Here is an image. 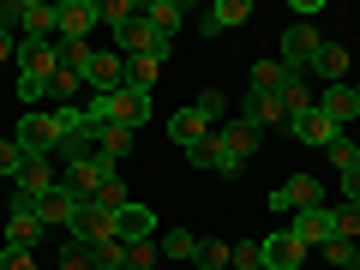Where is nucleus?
I'll return each instance as SVG.
<instances>
[{"label":"nucleus","mask_w":360,"mask_h":270,"mask_svg":"<svg viewBox=\"0 0 360 270\" xmlns=\"http://www.w3.org/2000/svg\"><path fill=\"white\" fill-rule=\"evenodd\" d=\"M60 139H66L60 115H42V108L18 115V127H13V144H18L25 156H49V150H60Z\"/></svg>","instance_id":"nucleus-2"},{"label":"nucleus","mask_w":360,"mask_h":270,"mask_svg":"<svg viewBox=\"0 0 360 270\" xmlns=\"http://www.w3.org/2000/svg\"><path fill=\"white\" fill-rule=\"evenodd\" d=\"M150 264H162V246L156 240H132L127 246V270H150Z\"/></svg>","instance_id":"nucleus-34"},{"label":"nucleus","mask_w":360,"mask_h":270,"mask_svg":"<svg viewBox=\"0 0 360 270\" xmlns=\"http://www.w3.org/2000/svg\"><path fill=\"white\" fill-rule=\"evenodd\" d=\"M312 108H319V96H312V78H307V72H288V84H283V115L300 120V115H312Z\"/></svg>","instance_id":"nucleus-22"},{"label":"nucleus","mask_w":360,"mask_h":270,"mask_svg":"<svg viewBox=\"0 0 360 270\" xmlns=\"http://www.w3.org/2000/svg\"><path fill=\"white\" fill-rule=\"evenodd\" d=\"M90 205H96V210H115V217H120V210L132 205V193H127V186H120V174H115V180H108V186H103V193L90 198Z\"/></svg>","instance_id":"nucleus-33"},{"label":"nucleus","mask_w":360,"mask_h":270,"mask_svg":"<svg viewBox=\"0 0 360 270\" xmlns=\"http://www.w3.org/2000/svg\"><path fill=\"white\" fill-rule=\"evenodd\" d=\"M258 258H264V270H300L307 264V246H300L288 229H276V234L258 240Z\"/></svg>","instance_id":"nucleus-8"},{"label":"nucleus","mask_w":360,"mask_h":270,"mask_svg":"<svg viewBox=\"0 0 360 270\" xmlns=\"http://www.w3.org/2000/svg\"><path fill=\"white\" fill-rule=\"evenodd\" d=\"M198 270H229V246L222 240H198V258H193Z\"/></svg>","instance_id":"nucleus-36"},{"label":"nucleus","mask_w":360,"mask_h":270,"mask_svg":"<svg viewBox=\"0 0 360 270\" xmlns=\"http://www.w3.org/2000/svg\"><path fill=\"white\" fill-rule=\"evenodd\" d=\"M42 217H37V198H25V193H13V205H6V246H30L37 252V240H42Z\"/></svg>","instance_id":"nucleus-5"},{"label":"nucleus","mask_w":360,"mask_h":270,"mask_svg":"<svg viewBox=\"0 0 360 270\" xmlns=\"http://www.w3.org/2000/svg\"><path fill=\"white\" fill-rule=\"evenodd\" d=\"M283 84H288V66H283V60H258L246 90H252V96H283Z\"/></svg>","instance_id":"nucleus-24"},{"label":"nucleus","mask_w":360,"mask_h":270,"mask_svg":"<svg viewBox=\"0 0 360 270\" xmlns=\"http://www.w3.org/2000/svg\"><path fill=\"white\" fill-rule=\"evenodd\" d=\"M54 42H60V37H54ZM90 60H96V49H90V42H60V66H66V72L84 78V72H90Z\"/></svg>","instance_id":"nucleus-28"},{"label":"nucleus","mask_w":360,"mask_h":270,"mask_svg":"<svg viewBox=\"0 0 360 270\" xmlns=\"http://www.w3.org/2000/svg\"><path fill=\"white\" fill-rule=\"evenodd\" d=\"M108 180H115V156H84V162H72V168H66V180H60V186L78 198V205H90V198L103 193Z\"/></svg>","instance_id":"nucleus-3"},{"label":"nucleus","mask_w":360,"mask_h":270,"mask_svg":"<svg viewBox=\"0 0 360 270\" xmlns=\"http://www.w3.org/2000/svg\"><path fill=\"white\" fill-rule=\"evenodd\" d=\"M307 78H324V84H348V49H342V42H319V54L307 60Z\"/></svg>","instance_id":"nucleus-12"},{"label":"nucleus","mask_w":360,"mask_h":270,"mask_svg":"<svg viewBox=\"0 0 360 270\" xmlns=\"http://www.w3.org/2000/svg\"><path fill=\"white\" fill-rule=\"evenodd\" d=\"M288 132H295L300 144H319V150H330V144L342 139V127H336L330 115H319V108H312V115H300V120H288Z\"/></svg>","instance_id":"nucleus-13"},{"label":"nucleus","mask_w":360,"mask_h":270,"mask_svg":"<svg viewBox=\"0 0 360 270\" xmlns=\"http://www.w3.org/2000/svg\"><path fill=\"white\" fill-rule=\"evenodd\" d=\"M115 42H120V60H139V54H156V60H168V42H174V37L150 30V25H144V13H139L127 30H115Z\"/></svg>","instance_id":"nucleus-6"},{"label":"nucleus","mask_w":360,"mask_h":270,"mask_svg":"<svg viewBox=\"0 0 360 270\" xmlns=\"http://www.w3.org/2000/svg\"><path fill=\"white\" fill-rule=\"evenodd\" d=\"M324 156H330V168H336V174H354V168H360V144L348 139V132H342V139H336Z\"/></svg>","instance_id":"nucleus-29"},{"label":"nucleus","mask_w":360,"mask_h":270,"mask_svg":"<svg viewBox=\"0 0 360 270\" xmlns=\"http://www.w3.org/2000/svg\"><path fill=\"white\" fill-rule=\"evenodd\" d=\"M319 42H324L319 30H312L307 18H295V25L283 30V54H276V60H283L288 72H307V60H312V54H319Z\"/></svg>","instance_id":"nucleus-7"},{"label":"nucleus","mask_w":360,"mask_h":270,"mask_svg":"<svg viewBox=\"0 0 360 270\" xmlns=\"http://www.w3.org/2000/svg\"><path fill=\"white\" fill-rule=\"evenodd\" d=\"M319 252H324V264H336V270H360V246L354 240H324Z\"/></svg>","instance_id":"nucleus-31"},{"label":"nucleus","mask_w":360,"mask_h":270,"mask_svg":"<svg viewBox=\"0 0 360 270\" xmlns=\"http://www.w3.org/2000/svg\"><path fill=\"white\" fill-rule=\"evenodd\" d=\"M49 96H54L60 108H72V96H78V72H66V66H60V72L49 78Z\"/></svg>","instance_id":"nucleus-35"},{"label":"nucleus","mask_w":360,"mask_h":270,"mask_svg":"<svg viewBox=\"0 0 360 270\" xmlns=\"http://www.w3.org/2000/svg\"><path fill=\"white\" fill-rule=\"evenodd\" d=\"M90 264H96V270H127V246H120V240L90 246Z\"/></svg>","instance_id":"nucleus-32"},{"label":"nucleus","mask_w":360,"mask_h":270,"mask_svg":"<svg viewBox=\"0 0 360 270\" xmlns=\"http://www.w3.org/2000/svg\"><path fill=\"white\" fill-rule=\"evenodd\" d=\"M193 108H198V115H205V120H217L222 108H229V96H222V90H205V96H198Z\"/></svg>","instance_id":"nucleus-44"},{"label":"nucleus","mask_w":360,"mask_h":270,"mask_svg":"<svg viewBox=\"0 0 360 270\" xmlns=\"http://www.w3.org/2000/svg\"><path fill=\"white\" fill-rule=\"evenodd\" d=\"M180 156H186V162H193V168H217V144H210V139L186 144V150H180Z\"/></svg>","instance_id":"nucleus-42"},{"label":"nucleus","mask_w":360,"mask_h":270,"mask_svg":"<svg viewBox=\"0 0 360 270\" xmlns=\"http://www.w3.org/2000/svg\"><path fill=\"white\" fill-rule=\"evenodd\" d=\"M18 168H25V150H18V144H13V139H0V174L13 180V174H18Z\"/></svg>","instance_id":"nucleus-43"},{"label":"nucleus","mask_w":360,"mask_h":270,"mask_svg":"<svg viewBox=\"0 0 360 270\" xmlns=\"http://www.w3.org/2000/svg\"><path fill=\"white\" fill-rule=\"evenodd\" d=\"M330 222H336V240H354V246H360V210H354V205L330 210Z\"/></svg>","instance_id":"nucleus-37"},{"label":"nucleus","mask_w":360,"mask_h":270,"mask_svg":"<svg viewBox=\"0 0 360 270\" xmlns=\"http://www.w3.org/2000/svg\"><path fill=\"white\" fill-rule=\"evenodd\" d=\"M288 234H295V240H300V246L312 252V246L336 240V222H330V210H300V217L288 222Z\"/></svg>","instance_id":"nucleus-14"},{"label":"nucleus","mask_w":360,"mask_h":270,"mask_svg":"<svg viewBox=\"0 0 360 270\" xmlns=\"http://www.w3.org/2000/svg\"><path fill=\"white\" fill-rule=\"evenodd\" d=\"M127 150H132V127H103V132H96V156L127 162Z\"/></svg>","instance_id":"nucleus-26"},{"label":"nucleus","mask_w":360,"mask_h":270,"mask_svg":"<svg viewBox=\"0 0 360 270\" xmlns=\"http://www.w3.org/2000/svg\"><path fill=\"white\" fill-rule=\"evenodd\" d=\"M13 180H18V193H25V198H42V193H54V186H60L49 156H25V168H18Z\"/></svg>","instance_id":"nucleus-16"},{"label":"nucleus","mask_w":360,"mask_h":270,"mask_svg":"<svg viewBox=\"0 0 360 270\" xmlns=\"http://www.w3.org/2000/svg\"><path fill=\"white\" fill-rule=\"evenodd\" d=\"M229 270H264V258H258V240L229 246Z\"/></svg>","instance_id":"nucleus-38"},{"label":"nucleus","mask_w":360,"mask_h":270,"mask_svg":"<svg viewBox=\"0 0 360 270\" xmlns=\"http://www.w3.org/2000/svg\"><path fill=\"white\" fill-rule=\"evenodd\" d=\"M283 193H288V205H295V217H300V210H324V186H319L312 174L283 180Z\"/></svg>","instance_id":"nucleus-23"},{"label":"nucleus","mask_w":360,"mask_h":270,"mask_svg":"<svg viewBox=\"0 0 360 270\" xmlns=\"http://www.w3.org/2000/svg\"><path fill=\"white\" fill-rule=\"evenodd\" d=\"M319 115H330L336 127L360 120V96H354V84H324V96H319Z\"/></svg>","instance_id":"nucleus-17"},{"label":"nucleus","mask_w":360,"mask_h":270,"mask_svg":"<svg viewBox=\"0 0 360 270\" xmlns=\"http://www.w3.org/2000/svg\"><path fill=\"white\" fill-rule=\"evenodd\" d=\"M54 270H96V264H90V246L66 240V252H60V264H54Z\"/></svg>","instance_id":"nucleus-41"},{"label":"nucleus","mask_w":360,"mask_h":270,"mask_svg":"<svg viewBox=\"0 0 360 270\" xmlns=\"http://www.w3.org/2000/svg\"><path fill=\"white\" fill-rule=\"evenodd\" d=\"M0 60H18V37L13 30H0Z\"/></svg>","instance_id":"nucleus-46"},{"label":"nucleus","mask_w":360,"mask_h":270,"mask_svg":"<svg viewBox=\"0 0 360 270\" xmlns=\"http://www.w3.org/2000/svg\"><path fill=\"white\" fill-rule=\"evenodd\" d=\"M60 72V42H18V103L37 108L49 96V78Z\"/></svg>","instance_id":"nucleus-1"},{"label":"nucleus","mask_w":360,"mask_h":270,"mask_svg":"<svg viewBox=\"0 0 360 270\" xmlns=\"http://www.w3.org/2000/svg\"><path fill=\"white\" fill-rule=\"evenodd\" d=\"M240 120H252L258 132H264V127H288V115H283V96H252V90H246Z\"/></svg>","instance_id":"nucleus-20"},{"label":"nucleus","mask_w":360,"mask_h":270,"mask_svg":"<svg viewBox=\"0 0 360 270\" xmlns=\"http://www.w3.org/2000/svg\"><path fill=\"white\" fill-rule=\"evenodd\" d=\"M96 18H103V0H60V30H54V37L60 42H84Z\"/></svg>","instance_id":"nucleus-9"},{"label":"nucleus","mask_w":360,"mask_h":270,"mask_svg":"<svg viewBox=\"0 0 360 270\" xmlns=\"http://www.w3.org/2000/svg\"><path fill=\"white\" fill-rule=\"evenodd\" d=\"M354 96H360V84H354Z\"/></svg>","instance_id":"nucleus-47"},{"label":"nucleus","mask_w":360,"mask_h":270,"mask_svg":"<svg viewBox=\"0 0 360 270\" xmlns=\"http://www.w3.org/2000/svg\"><path fill=\"white\" fill-rule=\"evenodd\" d=\"M115 240H120V246H132V240H156V210L127 205V210H120V229H115Z\"/></svg>","instance_id":"nucleus-19"},{"label":"nucleus","mask_w":360,"mask_h":270,"mask_svg":"<svg viewBox=\"0 0 360 270\" xmlns=\"http://www.w3.org/2000/svg\"><path fill=\"white\" fill-rule=\"evenodd\" d=\"M246 18H252V0H217V6H210L205 13V37H222V30H234V25H246Z\"/></svg>","instance_id":"nucleus-18"},{"label":"nucleus","mask_w":360,"mask_h":270,"mask_svg":"<svg viewBox=\"0 0 360 270\" xmlns=\"http://www.w3.org/2000/svg\"><path fill=\"white\" fill-rule=\"evenodd\" d=\"M84 78L96 84V96H115V90H127V60H120V49H115V54H96Z\"/></svg>","instance_id":"nucleus-15"},{"label":"nucleus","mask_w":360,"mask_h":270,"mask_svg":"<svg viewBox=\"0 0 360 270\" xmlns=\"http://www.w3.org/2000/svg\"><path fill=\"white\" fill-rule=\"evenodd\" d=\"M168 139H174L180 150H186V144H198V139H210V120L198 115V108H174V115H168Z\"/></svg>","instance_id":"nucleus-21"},{"label":"nucleus","mask_w":360,"mask_h":270,"mask_svg":"<svg viewBox=\"0 0 360 270\" xmlns=\"http://www.w3.org/2000/svg\"><path fill=\"white\" fill-rule=\"evenodd\" d=\"M115 229H120V217H115V210H96V205H84V210H78V222H72L66 234H72L78 246H103V240H115Z\"/></svg>","instance_id":"nucleus-10"},{"label":"nucleus","mask_w":360,"mask_h":270,"mask_svg":"<svg viewBox=\"0 0 360 270\" xmlns=\"http://www.w3.org/2000/svg\"><path fill=\"white\" fill-rule=\"evenodd\" d=\"M342 205L360 210V168H354V174H342Z\"/></svg>","instance_id":"nucleus-45"},{"label":"nucleus","mask_w":360,"mask_h":270,"mask_svg":"<svg viewBox=\"0 0 360 270\" xmlns=\"http://www.w3.org/2000/svg\"><path fill=\"white\" fill-rule=\"evenodd\" d=\"M180 18H186V6H180V0H150V6H144V25L162 30V37H174Z\"/></svg>","instance_id":"nucleus-25"},{"label":"nucleus","mask_w":360,"mask_h":270,"mask_svg":"<svg viewBox=\"0 0 360 270\" xmlns=\"http://www.w3.org/2000/svg\"><path fill=\"white\" fill-rule=\"evenodd\" d=\"M156 246H162V258H198V234H186V229H168Z\"/></svg>","instance_id":"nucleus-30"},{"label":"nucleus","mask_w":360,"mask_h":270,"mask_svg":"<svg viewBox=\"0 0 360 270\" xmlns=\"http://www.w3.org/2000/svg\"><path fill=\"white\" fill-rule=\"evenodd\" d=\"M139 13H144V6H132V0H103V18H108L115 30H127V25H132Z\"/></svg>","instance_id":"nucleus-39"},{"label":"nucleus","mask_w":360,"mask_h":270,"mask_svg":"<svg viewBox=\"0 0 360 270\" xmlns=\"http://www.w3.org/2000/svg\"><path fill=\"white\" fill-rule=\"evenodd\" d=\"M78 210H84V205H78V198L66 193V186H54V193H42V198H37L42 229H72V222H78Z\"/></svg>","instance_id":"nucleus-11"},{"label":"nucleus","mask_w":360,"mask_h":270,"mask_svg":"<svg viewBox=\"0 0 360 270\" xmlns=\"http://www.w3.org/2000/svg\"><path fill=\"white\" fill-rule=\"evenodd\" d=\"M210 144H217V162H222V156H234V162H252V156H258V144H264V132H258L252 120L229 115V127H222V132H210Z\"/></svg>","instance_id":"nucleus-4"},{"label":"nucleus","mask_w":360,"mask_h":270,"mask_svg":"<svg viewBox=\"0 0 360 270\" xmlns=\"http://www.w3.org/2000/svg\"><path fill=\"white\" fill-rule=\"evenodd\" d=\"M0 270H37V252L30 246H0Z\"/></svg>","instance_id":"nucleus-40"},{"label":"nucleus","mask_w":360,"mask_h":270,"mask_svg":"<svg viewBox=\"0 0 360 270\" xmlns=\"http://www.w3.org/2000/svg\"><path fill=\"white\" fill-rule=\"evenodd\" d=\"M162 66H168V60H156V54H139V60H127V84H139V90H156Z\"/></svg>","instance_id":"nucleus-27"}]
</instances>
